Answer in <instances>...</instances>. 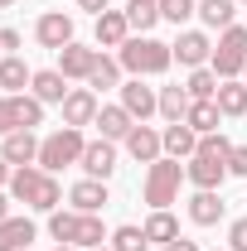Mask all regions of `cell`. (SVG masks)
I'll use <instances>...</instances> for the list:
<instances>
[{"label": "cell", "instance_id": "cell-39", "mask_svg": "<svg viewBox=\"0 0 247 251\" xmlns=\"http://www.w3.org/2000/svg\"><path fill=\"white\" fill-rule=\"evenodd\" d=\"M15 49H20V34H15V29H0V53H5V58H10V53H15Z\"/></svg>", "mask_w": 247, "mask_h": 251}, {"label": "cell", "instance_id": "cell-17", "mask_svg": "<svg viewBox=\"0 0 247 251\" xmlns=\"http://www.w3.org/2000/svg\"><path fill=\"white\" fill-rule=\"evenodd\" d=\"M189 218L199 222V227H214V222L223 218V203H218L214 188H199V193H194V203H189Z\"/></svg>", "mask_w": 247, "mask_h": 251}, {"label": "cell", "instance_id": "cell-16", "mask_svg": "<svg viewBox=\"0 0 247 251\" xmlns=\"http://www.w3.org/2000/svg\"><path fill=\"white\" fill-rule=\"evenodd\" d=\"M97 126H102V140H126L131 135V111L126 106H102Z\"/></svg>", "mask_w": 247, "mask_h": 251}, {"label": "cell", "instance_id": "cell-14", "mask_svg": "<svg viewBox=\"0 0 247 251\" xmlns=\"http://www.w3.org/2000/svg\"><path fill=\"white\" fill-rule=\"evenodd\" d=\"M160 140H165V150H170L175 159H180V155H194V150H199V130H194L189 121H175L170 130H165V135H160Z\"/></svg>", "mask_w": 247, "mask_h": 251}, {"label": "cell", "instance_id": "cell-4", "mask_svg": "<svg viewBox=\"0 0 247 251\" xmlns=\"http://www.w3.org/2000/svg\"><path fill=\"white\" fill-rule=\"evenodd\" d=\"M83 135H78V126H63V130H54L44 145H39V164L44 169H63L68 159H83Z\"/></svg>", "mask_w": 247, "mask_h": 251}, {"label": "cell", "instance_id": "cell-43", "mask_svg": "<svg viewBox=\"0 0 247 251\" xmlns=\"http://www.w3.org/2000/svg\"><path fill=\"white\" fill-rule=\"evenodd\" d=\"M0 222H5V198H0Z\"/></svg>", "mask_w": 247, "mask_h": 251}, {"label": "cell", "instance_id": "cell-35", "mask_svg": "<svg viewBox=\"0 0 247 251\" xmlns=\"http://www.w3.org/2000/svg\"><path fill=\"white\" fill-rule=\"evenodd\" d=\"M78 222H83V218H73V213H54L49 232H54L59 242H73V237H78Z\"/></svg>", "mask_w": 247, "mask_h": 251}, {"label": "cell", "instance_id": "cell-10", "mask_svg": "<svg viewBox=\"0 0 247 251\" xmlns=\"http://www.w3.org/2000/svg\"><path fill=\"white\" fill-rule=\"evenodd\" d=\"M83 169L93 174V179H107L112 169H117V150H112V140H97L83 150Z\"/></svg>", "mask_w": 247, "mask_h": 251}, {"label": "cell", "instance_id": "cell-13", "mask_svg": "<svg viewBox=\"0 0 247 251\" xmlns=\"http://www.w3.org/2000/svg\"><path fill=\"white\" fill-rule=\"evenodd\" d=\"M93 63H97L93 49H78V44L59 49V73H63V77H88V73H93Z\"/></svg>", "mask_w": 247, "mask_h": 251}, {"label": "cell", "instance_id": "cell-24", "mask_svg": "<svg viewBox=\"0 0 247 251\" xmlns=\"http://www.w3.org/2000/svg\"><path fill=\"white\" fill-rule=\"evenodd\" d=\"M218 116H223V111H218V101H194V106H189V116H185V121L194 126L199 135H214Z\"/></svg>", "mask_w": 247, "mask_h": 251}, {"label": "cell", "instance_id": "cell-22", "mask_svg": "<svg viewBox=\"0 0 247 251\" xmlns=\"http://www.w3.org/2000/svg\"><path fill=\"white\" fill-rule=\"evenodd\" d=\"M73 203H78V213H97L102 203H107V188L97 184V179H88V184H73V193H68Z\"/></svg>", "mask_w": 247, "mask_h": 251}, {"label": "cell", "instance_id": "cell-32", "mask_svg": "<svg viewBox=\"0 0 247 251\" xmlns=\"http://www.w3.org/2000/svg\"><path fill=\"white\" fill-rule=\"evenodd\" d=\"M117 77H122V73H117V63H112V58H97L93 73H88V82H93V87H117Z\"/></svg>", "mask_w": 247, "mask_h": 251}, {"label": "cell", "instance_id": "cell-21", "mask_svg": "<svg viewBox=\"0 0 247 251\" xmlns=\"http://www.w3.org/2000/svg\"><path fill=\"white\" fill-rule=\"evenodd\" d=\"M189 106H194V97H189V87H165L160 92V111L170 116V121H185Z\"/></svg>", "mask_w": 247, "mask_h": 251}, {"label": "cell", "instance_id": "cell-33", "mask_svg": "<svg viewBox=\"0 0 247 251\" xmlns=\"http://www.w3.org/2000/svg\"><path fill=\"white\" fill-rule=\"evenodd\" d=\"M78 247H102V222L93 218V213H83V222H78V237H73Z\"/></svg>", "mask_w": 247, "mask_h": 251}, {"label": "cell", "instance_id": "cell-28", "mask_svg": "<svg viewBox=\"0 0 247 251\" xmlns=\"http://www.w3.org/2000/svg\"><path fill=\"white\" fill-rule=\"evenodd\" d=\"M189 97H194V101H214V97H218V73L199 68V73L189 77Z\"/></svg>", "mask_w": 247, "mask_h": 251}, {"label": "cell", "instance_id": "cell-7", "mask_svg": "<svg viewBox=\"0 0 247 251\" xmlns=\"http://www.w3.org/2000/svg\"><path fill=\"white\" fill-rule=\"evenodd\" d=\"M39 44L44 49H68L73 44V20L68 15H44L39 20Z\"/></svg>", "mask_w": 247, "mask_h": 251}, {"label": "cell", "instance_id": "cell-37", "mask_svg": "<svg viewBox=\"0 0 247 251\" xmlns=\"http://www.w3.org/2000/svg\"><path fill=\"white\" fill-rule=\"evenodd\" d=\"M228 174H247V145H233V155H228Z\"/></svg>", "mask_w": 247, "mask_h": 251}, {"label": "cell", "instance_id": "cell-12", "mask_svg": "<svg viewBox=\"0 0 247 251\" xmlns=\"http://www.w3.org/2000/svg\"><path fill=\"white\" fill-rule=\"evenodd\" d=\"M34 242V222L30 218H5L0 222V251H25Z\"/></svg>", "mask_w": 247, "mask_h": 251}, {"label": "cell", "instance_id": "cell-15", "mask_svg": "<svg viewBox=\"0 0 247 251\" xmlns=\"http://www.w3.org/2000/svg\"><path fill=\"white\" fill-rule=\"evenodd\" d=\"M160 145H165V140L155 135L151 126H131V135H126V150H131L136 159H146V164H155V155H160Z\"/></svg>", "mask_w": 247, "mask_h": 251}, {"label": "cell", "instance_id": "cell-1", "mask_svg": "<svg viewBox=\"0 0 247 251\" xmlns=\"http://www.w3.org/2000/svg\"><path fill=\"white\" fill-rule=\"evenodd\" d=\"M228 155H233V145H228L223 135H204L199 150L189 155V179L199 188H218L223 174H228Z\"/></svg>", "mask_w": 247, "mask_h": 251}, {"label": "cell", "instance_id": "cell-38", "mask_svg": "<svg viewBox=\"0 0 247 251\" xmlns=\"http://www.w3.org/2000/svg\"><path fill=\"white\" fill-rule=\"evenodd\" d=\"M233 251H247V218L233 222Z\"/></svg>", "mask_w": 247, "mask_h": 251}, {"label": "cell", "instance_id": "cell-42", "mask_svg": "<svg viewBox=\"0 0 247 251\" xmlns=\"http://www.w3.org/2000/svg\"><path fill=\"white\" fill-rule=\"evenodd\" d=\"M5 179H15V174H10V159H0V184H5Z\"/></svg>", "mask_w": 247, "mask_h": 251}, {"label": "cell", "instance_id": "cell-2", "mask_svg": "<svg viewBox=\"0 0 247 251\" xmlns=\"http://www.w3.org/2000/svg\"><path fill=\"white\" fill-rule=\"evenodd\" d=\"M175 58V49L170 44H155V39H126L122 44V63L141 77V73H165Z\"/></svg>", "mask_w": 247, "mask_h": 251}, {"label": "cell", "instance_id": "cell-25", "mask_svg": "<svg viewBox=\"0 0 247 251\" xmlns=\"http://www.w3.org/2000/svg\"><path fill=\"white\" fill-rule=\"evenodd\" d=\"M34 97H39V101H63V97H68L63 73H34Z\"/></svg>", "mask_w": 247, "mask_h": 251}, {"label": "cell", "instance_id": "cell-27", "mask_svg": "<svg viewBox=\"0 0 247 251\" xmlns=\"http://www.w3.org/2000/svg\"><path fill=\"white\" fill-rule=\"evenodd\" d=\"M146 237H151V242H175V237H180V222H175L165 208H160V213L146 222Z\"/></svg>", "mask_w": 247, "mask_h": 251}, {"label": "cell", "instance_id": "cell-40", "mask_svg": "<svg viewBox=\"0 0 247 251\" xmlns=\"http://www.w3.org/2000/svg\"><path fill=\"white\" fill-rule=\"evenodd\" d=\"M165 251H199V247H194V242H185V237H175V242H170Z\"/></svg>", "mask_w": 247, "mask_h": 251}, {"label": "cell", "instance_id": "cell-11", "mask_svg": "<svg viewBox=\"0 0 247 251\" xmlns=\"http://www.w3.org/2000/svg\"><path fill=\"white\" fill-rule=\"evenodd\" d=\"M63 121H68V126L97 121V97L93 92H68V97H63Z\"/></svg>", "mask_w": 247, "mask_h": 251}, {"label": "cell", "instance_id": "cell-26", "mask_svg": "<svg viewBox=\"0 0 247 251\" xmlns=\"http://www.w3.org/2000/svg\"><path fill=\"white\" fill-rule=\"evenodd\" d=\"M199 15H204V25H223V29H233V0H204L199 5Z\"/></svg>", "mask_w": 247, "mask_h": 251}, {"label": "cell", "instance_id": "cell-9", "mask_svg": "<svg viewBox=\"0 0 247 251\" xmlns=\"http://www.w3.org/2000/svg\"><path fill=\"white\" fill-rule=\"evenodd\" d=\"M126 29H131V25H126V15H117V10H102V15H97V44H102V49H122Z\"/></svg>", "mask_w": 247, "mask_h": 251}, {"label": "cell", "instance_id": "cell-6", "mask_svg": "<svg viewBox=\"0 0 247 251\" xmlns=\"http://www.w3.org/2000/svg\"><path fill=\"white\" fill-rule=\"evenodd\" d=\"M175 193H180V159H155L151 179H146V203L165 208V203H175Z\"/></svg>", "mask_w": 247, "mask_h": 251}, {"label": "cell", "instance_id": "cell-29", "mask_svg": "<svg viewBox=\"0 0 247 251\" xmlns=\"http://www.w3.org/2000/svg\"><path fill=\"white\" fill-rule=\"evenodd\" d=\"M25 82H34V77H30V68H25V63L10 53V58L0 63V87H10V92H15V87H25Z\"/></svg>", "mask_w": 247, "mask_h": 251}, {"label": "cell", "instance_id": "cell-23", "mask_svg": "<svg viewBox=\"0 0 247 251\" xmlns=\"http://www.w3.org/2000/svg\"><path fill=\"white\" fill-rule=\"evenodd\" d=\"M155 20H160V0H131V5H126V25H131V29H151Z\"/></svg>", "mask_w": 247, "mask_h": 251}, {"label": "cell", "instance_id": "cell-31", "mask_svg": "<svg viewBox=\"0 0 247 251\" xmlns=\"http://www.w3.org/2000/svg\"><path fill=\"white\" fill-rule=\"evenodd\" d=\"M15 116H20V126L30 130V126L44 121V106H39V97H15Z\"/></svg>", "mask_w": 247, "mask_h": 251}, {"label": "cell", "instance_id": "cell-36", "mask_svg": "<svg viewBox=\"0 0 247 251\" xmlns=\"http://www.w3.org/2000/svg\"><path fill=\"white\" fill-rule=\"evenodd\" d=\"M15 126H20V116H15V97H5V101H0V135H10Z\"/></svg>", "mask_w": 247, "mask_h": 251}, {"label": "cell", "instance_id": "cell-45", "mask_svg": "<svg viewBox=\"0 0 247 251\" xmlns=\"http://www.w3.org/2000/svg\"><path fill=\"white\" fill-rule=\"evenodd\" d=\"M59 251H68V247H59Z\"/></svg>", "mask_w": 247, "mask_h": 251}, {"label": "cell", "instance_id": "cell-30", "mask_svg": "<svg viewBox=\"0 0 247 251\" xmlns=\"http://www.w3.org/2000/svg\"><path fill=\"white\" fill-rule=\"evenodd\" d=\"M112 242H117L112 251H146L151 237H146V227H117V237H112Z\"/></svg>", "mask_w": 247, "mask_h": 251}, {"label": "cell", "instance_id": "cell-20", "mask_svg": "<svg viewBox=\"0 0 247 251\" xmlns=\"http://www.w3.org/2000/svg\"><path fill=\"white\" fill-rule=\"evenodd\" d=\"M218 111H223V116H243L247 111V87L243 82H218Z\"/></svg>", "mask_w": 247, "mask_h": 251}, {"label": "cell", "instance_id": "cell-44", "mask_svg": "<svg viewBox=\"0 0 247 251\" xmlns=\"http://www.w3.org/2000/svg\"><path fill=\"white\" fill-rule=\"evenodd\" d=\"M5 5H10V0H0V10H5Z\"/></svg>", "mask_w": 247, "mask_h": 251}, {"label": "cell", "instance_id": "cell-8", "mask_svg": "<svg viewBox=\"0 0 247 251\" xmlns=\"http://www.w3.org/2000/svg\"><path fill=\"white\" fill-rule=\"evenodd\" d=\"M122 106L131 111V116L146 121L151 111H160V97H155L151 87H141V77H136V82H126V87H122Z\"/></svg>", "mask_w": 247, "mask_h": 251}, {"label": "cell", "instance_id": "cell-5", "mask_svg": "<svg viewBox=\"0 0 247 251\" xmlns=\"http://www.w3.org/2000/svg\"><path fill=\"white\" fill-rule=\"evenodd\" d=\"M247 68V29H233L218 39V49H214V73L218 77H233V73H243Z\"/></svg>", "mask_w": 247, "mask_h": 251}, {"label": "cell", "instance_id": "cell-34", "mask_svg": "<svg viewBox=\"0 0 247 251\" xmlns=\"http://www.w3.org/2000/svg\"><path fill=\"white\" fill-rule=\"evenodd\" d=\"M189 15H194V0H160V20H170V25H185Z\"/></svg>", "mask_w": 247, "mask_h": 251}, {"label": "cell", "instance_id": "cell-41", "mask_svg": "<svg viewBox=\"0 0 247 251\" xmlns=\"http://www.w3.org/2000/svg\"><path fill=\"white\" fill-rule=\"evenodd\" d=\"M78 5H83V10H97V15L107 10V0H78Z\"/></svg>", "mask_w": 247, "mask_h": 251}, {"label": "cell", "instance_id": "cell-19", "mask_svg": "<svg viewBox=\"0 0 247 251\" xmlns=\"http://www.w3.org/2000/svg\"><path fill=\"white\" fill-rule=\"evenodd\" d=\"M34 155H39V140H34L30 130H10V135H5V155H0V159H10V164H30Z\"/></svg>", "mask_w": 247, "mask_h": 251}, {"label": "cell", "instance_id": "cell-3", "mask_svg": "<svg viewBox=\"0 0 247 251\" xmlns=\"http://www.w3.org/2000/svg\"><path fill=\"white\" fill-rule=\"evenodd\" d=\"M10 188H15V198H25L30 208H44V213L59 208V184H54L49 174H39V169H25V164H20V174L10 179Z\"/></svg>", "mask_w": 247, "mask_h": 251}, {"label": "cell", "instance_id": "cell-18", "mask_svg": "<svg viewBox=\"0 0 247 251\" xmlns=\"http://www.w3.org/2000/svg\"><path fill=\"white\" fill-rule=\"evenodd\" d=\"M209 53H214V49H209V39H204V34H180V44H175V58L185 63V68H204Z\"/></svg>", "mask_w": 247, "mask_h": 251}]
</instances>
